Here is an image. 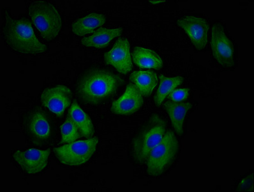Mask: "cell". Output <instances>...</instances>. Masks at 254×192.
<instances>
[{"mask_svg":"<svg viewBox=\"0 0 254 192\" xmlns=\"http://www.w3.org/2000/svg\"><path fill=\"white\" fill-rule=\"evenodd\" d=\"M123 84L124 80L110 71L93 69L88 71L80 80L77 93L82 101L97 104L115 95Z\"/></svg>","mask_w":254,"mask_h":192,"instance_id":"1","label":"cell"},{"mask_svg":"<svg viewBox=\"0 0 254 192\" xmlns=\"http://www.w3.org/2000/svg\"><path fill=\"white\" fill-rule=\"evenodd\" d=\"M3 26L5 41L12 50L23 55H36L46 52L48 47L35 35L32 23L26 17L14 19L7 10Z\"/></svg>","mask_w":254,"mask_h":192,"instance_id":"2","label":"cell"},{"mask_svg":"<svg viewBox=\"0 0 254 192\" xmlns=\"http://www.w3.org/2000/svg\"><path fill=\"white\" fill-rule=\"evenodd\" d=\"M167 124L160 116L153 115L142 126L133 141L132 154L135 162L146 164L149 155L166 132Z\"/></svg>","mask_w":254,"mask_h":192,"instance_id":"3","label":"cell"},{"mask_svg":"<svg viewBox=\"0 0 254 192\" xmlns=\"http://www.w3.org/2000/svg\"><path fill=\"white\" fill-rule=\"evenodd\" d=\"M28 14L47 41H52L62 29V18L59 10L48 1L32 2L28 8Z\"/></svg>","mask_w":254,"mask_h":192,"instance_id":"4","label":"cell"},{"mask_svg":"<svg viewBox=\"0 0 254 192\" xmlns=\"http://www.w3.org/2000/svg\"><path fill=\"white\" fill-rule=\"evenodd\" d=\"M179 151V143L173 131H166L161 141L151 151L147 160V173L157 177L168 169Z\"/></svg>","mask_w":254,"mask_h":192,"instance_id":"5","label":"cell"},{"mask_svg":"<svg viewBox=\"0 0 254 192\" xmlns=\"http://www.w3.org/2000/svg\"><path fill=\"white\" fill-rule=\"evenodd\" d=\"M99 138H90L64 145L54 149L58 160L62 164L78 166L86 164L95 153Z\"/></svg>","mask_w":254,"mask_h":192,"instance_id":"6","label":"cell"},{"mask_svg":"<svg viewBox=\"0 0 254 192\" xmlns=\"http://www.w3.org/2000/svg\"><path fill=\"white\" fill-rule=\"evenodd\" d=\"M211 48L214 59L224 68L235 66V47L227 36L224 25L219 22L214 23L211 28Z\"/></svg>","mask_w":254,"mask_h":192,"instance_id":"7","label":"cell"},{"mask_svg":"<svg viewBox=\"0 0 254 192\" xmlns=\"http://www.w3.org/2000/svg\"><path fill=\"white\" fill-rule=\"evenodd\" d=\"M178 26L188 35L196 50L206 48L208 41L209 24L206 19L195 15H187L177 20Z\"/></svg>","mask_w":254,"mask_h":192,"instance_id":"8","label":"cell"},{"mask_svg":"<svg viewBox=\"0 0 254 192\" xmlns=\"http://www.w3.org/2000/svg\"><path fill=\"white\" fill-rule=\"evenodd\" d=\"M72 98V91L63 85L44 89L41 96L43 106L59 117L70 106Z\"/></svg>","mask_w":254,"mask_h":192,"instance_id":"9","label":"cell"},{"mask_svg":"<svg viewBox=\"0 0 254 192\" xmlns=\"http://www.w3.org/2000/svg\"><path fill=\"white\" fill-rule=\"evenodd\" d=\"M105 63L114 67L118 72L127 75L132 69L130 44L127 39H119L113 48L104 55Z\"/></svg>","mask_w":254,"mask_h":192,"instance_id":"10","label":"cell"},{"mask_svg":"<svg viewBox=\"0 0 254 192\" xmlns=\"http://www.w3.org/2000/svg\"><path fill=\"white\" fill-rule=\"evenodd\" d=\"M50 153V149H30L15 151L13 158L26 173L35 174L41 173L46 169Z\"/></svg>","mask_w":254,"mask_h":192,"instance_id":"11","label":"cell"},{"mask_svg":"<svg viewBox=\"0 0 254 192\" xmlns=\"http://www.w3.org/2000/svg\"><path fill=\"white\" fill-rule=\"evenodd\" d=\"M144 104V98L136 87L128 84L121 97L113 102L111 110L120 115H130L136 113Z\"/></svg>","mask_w":254,"mask_h":192,"instance_id":"12","label":"cell"},{"mask_svg":"<svg viewBox=\"0 0 254 192\" xmlns=\"http://www.w3.org/2000/svg\"><path fill=\"white\" fill-rule=\"evenodd\" d=\"M26 129L36 142H45L50 137L51 129L48 117L41 110L33 111L26 120Z\"/></svg>","mask_w":254,"mask_h":192,"instance_id":"13","label":"cell"},{"mask_svg":"<svg viewBox=\"0 0 254 192\" xmlns=\"http://www.w3.org/2000/svg\"><path fill=\"white\" fill-rule=\"evenodd\" d=\"M164 108L170 118L176 133L182 136L184 132V122L188 111L192 108L189 102L168 101L164 103Z\"/></svg>","mask_w":254,"mask_h":192,"instance_id":"14","label":"cell"},{"mask_svg":"<svg viewBox=\"0 0 254 192\" xmlns=\"http://www.w3.org/2000/svg\"><path fill=\"white\" fill-rule=\"evenodd\" d=\"M124 32V28H100L95 31L90 37L81 40L82 45L90 48H104L109 46L110 42L116 37L120 36Z\"/></svg>","mask_w":254,"mask_h":192,"instance_id":"15","label":"cell"},{"mask_svg":"<svg viewBox=\"0 0 254 192\" xmlns=\"http://www.w3.org/2000/svg\"><path fill=\"white\" fill-rule=\"evenodd\" d=\"M133 63L141 69L159 70L164 66L163 60L151 49L135 47L132 53Z\"/></svg>","mask_w":254,"mask_h":192,"instance_id":"16","label":"cell"},{"mask_svg":"<svg viewBox=\"0 0 254 192\" xmlns=\"http://www.w3.org/2000/svg\"><path fill=\"white\" fill-rule=\"evenodd\" d=\"M106 22V17L100 13L93 12L73 22L72 30L78 36L91 34L95 32L96 29L101 27Z\"/></svg>","mask_w":254,"mask_h":192,"instance_id":"17","label":"cell"},{"mask_svg":"<svg viewBox=\"0 0 254 192\" xmlns=\"http://www.w3.org/2000/svg\"><path fill=\"white\" fill-rule=\"evenodd\" d=\"M68 117L70 118L79 129L82 137L90 138L94 135L95 129L92 121L76 101H73L71 104L68 110Z\"/></svg>","mask_w":254,"mask_h":192,"instance_id":"18","label":"cell"},{"mask_svg":"<svg viewBox=\"0 0 254 192\" xmlns=\"http://www.w3.org/2000/svg\"><path fill=\"white\" fill-rule=\"evenodd\" d=\"M129 78L143 97H149L158 84L157 74L153 71H134Z\"/></svg>","mask_w":254,"mask_h":192,"instance_id":"19","label":"cell"},{"mask_svg":"<svg viewBox=\"0 0 254 192\" xmlns=\"http://www.w3.org/2000/svg\"><path fill=\"white\" fill-rule=\"evenodd\" d=\"M159 80V88L156 92L153 98L155 105L157 106L162 105L165 99L168 98V96L182 84L184 78L182 77L169 78L165 77L163 75H160Z\"/></svg>","mask_w":254,"mask_h":192,"instance_id":"20","label":"cell"},{"mask_svg":"<svg viewBox=\"0 0 254 192\" xmlns=\"http://www.w3.org/2000/svg\"><path fill=\"white\" fill-rule=\"evenodd\" d=\"M62 134V140L60 144H68L77 141L79 138L82 137L81 133L70 118H66L65 121L60 127Z\"/></svg>","mask_w":254,"mask_h":192,"instance_id":"21","label":"cell"},{"mask_svg":"<svg viewBox=\"0 0 254 192\" xmlns=\"http://www.w3.org/2000/svg\"><path fill=\"white\" fill-rule=\"evenodd\" d=\"M189 89H175L168 96V99L171 101L182 102L186 100L189 96Z\"/></svg>","mask_w":254,"mask_h":192,"instance_id":"22","label":"cell"},{"mask_svg":"<svg viewBox=\"0 0 254 192\" xmlns=\"http://www.w3.org/2000/svg\"><path fill=\"white\" fill-rule=\"evenodd\" d=\"M165 0H153V1H148L149 3L152 4V5H158V4L164 3L166 2Z\"/></svg>","mask_w":254,"mask_h":192,"instance_id":"23","label":"cell"}]
</instances>
